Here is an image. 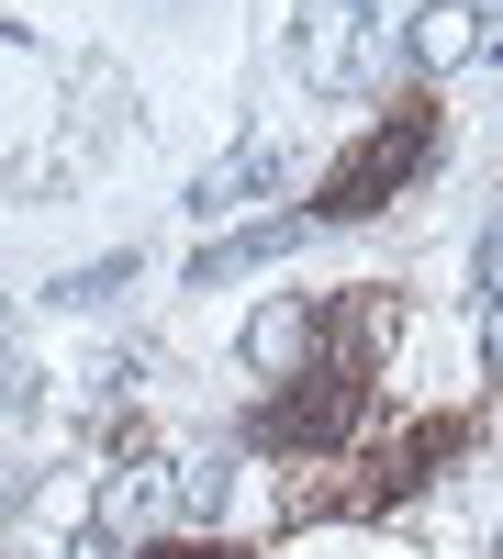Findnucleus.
<instances>
[{
  "label": "nucleus",
  "instance_id": "f257e3e1",
  "mask_svg": "<svg viewBox=\"0 0 503 559\" xmlns=\"http://www.w3.org/2000/svg\"><path fill=\"white\" fill-rule=\"evenodd\" d=\"M302 236H313V213H268V224H236V236H213V247L191 258V292H224V280H247V269H280Z\"/></svg>",
  "mask_w": 503,
  "mask_h": 559
},
{
  "label": "nucleus",
  "instance_id": "f03ea898",
  "mask_svg": "<svg viewBox=\"0 0 503 559\" xmlns=\"http://www.w3.org/2000/svg\"><path fill=\"white\" fill-rule=\"evenodd\" d=\"M280 179H291V146H236V157H213V168L191 179V213H202V224H224L236 202L280 191Z\"/></svg>",
  "mask_w": 503,
  "mask_h": 559
},
{
  "label": "nucleus",
  "instance_id": "7ed1b4c3",
  "mask_svg": "<svg viewBox=\"0 0 503 559\" xmlns=\"http://www.w3.org/2000/svg\"><path fill=\"white\" fill-rule=\"evenodd\" d=\"M470 45H481L470 0H426V12H415V34H403V57H415V68H470Z\"/></svg>",
  "mask_w": 503,
  "mask_h": 559
},
{
  "label": "nucleus",
  "instance_id": "20e7f679",
  "mask_svg": "<svg viewBox=\"0 0 503 559\" xmlns=\"http://www.w3.org/2000/svg\"><path fill=\"white\" fill-rule=\"evenodd\" d=\"M112 292H134V247H112V258H89V269H57V280H45V302H57V313H89V302H112Z\"/></svg>",
  "mask_w": 503,
  "mask_h": 559
},
{
  "label": "nucleus",
  "instance_id": "39448f33",
  "mask_svg": "<svg viewBox=\"0 0 503 559\" xmlns=\"http://www.w3.org/2000/svg\"><path fill=\"white\" fill-rule=\"evenodd\" d=\"M179 503H191V515H224V503H236V459L202 448V459H191V481H179Z\"/></svg>",
  "mask_w": 503,
  "mask_h": 559
},
{
  "label": "nucleus",
  "instance_id": "423d86ee",
  "mask_svg": "<svg viewBox=\"0 0 503 559\" xmlns=\"http://www.w3.org/2000/svg\"><path fill=\"white\" fill-rule=\"evenodd\" d=\"M291 347H302V302H280V313H258V336H247V358H258V369H280Z\"/></svg>",
  "mask_w": 503,
  "mask_h": 559
},
{
  "label": "nucleus",
  "instance_id": "0eeeda50",
  "mask_svg": "<svg viewBox=\"0 0 503 559\" xmlns=\"http://www.w3.org/2000/svg\"><path fill=\"white\" fill-rule=\"evenodd\" d=\"M481 292L503 302V224H492V236H481Z\"/></svg>",
  "mask_w": 503,
  "mask_h": 559
},
{
  "label": "nucleus",
  "instance_id": "6e6552de",
  "mask_svg": "<svg viewBox=\"0 0 503 559\" xmlns=\"http://www.w3.org/2000/svg\"><path fill=\"white\" fill-rule=\"evenodd\" d=\"M481 358H492V381H503V302H492V336H481Z\"/></svg>",
  "mask_w": 503,
  "mask_h": 559
},
{
  "label": "nucleus",
  "instance_id": "1a4fd4ad",
  "mask_svg": "<svg viewBox=\"0 0 503 559\" xmlns=\"http://www.w3.org/2000/svg\"><path fill=\"white\" fill-rule=\"evenodd\" d=\"M336 12H370V0H336Z\"/></svg>",
  "mask_w": 503,
  "mask_h": 559
}]
</instances>
